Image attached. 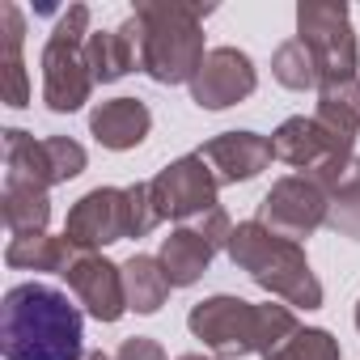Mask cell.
<instances>
[{"mask_svg":"<svg viewBox=\"0 0 360 360\" xmlns=\"http://www.w3.org/2000/svg\"><path fill=\"white\" fill-rule=\"evenodd\" d=\"M127 212H131V238H148L161 225V212L153 204V187L148 183H131L127 187Z\"/></svg>","mask_w":360,"mask_h":360,"instance_id":"27","label":"cell"},{"mask_svg":"<svg viewBox=\"0 0 360 360\" xmlns=\"http://www.w3.org/2000/svg\"><path fill=\"white\" fill-rule=\"evenodd\" d=\"M0 217H5V229L13 238H39L51 225V200L39 187L5 183V195H0Z\"/></svg>","mask_w":360,"mask_h":360,"instance_id":"21","label":"cell"},{"mask_svg":"<svg viewBox=\"0 0 360 360\" xmlns=\"http://www.w3.org/2000/svg\"><path fill=\"white\" fill-rule=\"evenodd\" d=\"M0 352L5 360H85V318L51 284H13L0 305Z\"/></svg>","mask_w":360,"mask_h":360,"instance_id":"1","label":"cell"},{"mask_svg":"<svg viewBox=\"0 0 360 360\" xmlns=\"http://www.w3.org/2000/svg\"><path fill=\"white\" fill-rule=\"evenodd\" d=\"M263 360H339V339L330 330H322V326H297Z\"/></svg>","mask_w":360,"mask_h":360,"instance_id":"25","label":"cell"},{"mask_svg":"<svg viewBox=\"0 0 360 360\" xmlns=\"http://www.w3.org/2000/svg\"><path fill=\"white\" fill-rule=\"evenodd\" d=\"M297 39L314 51L326 81H352L360 64V47L352 34V13L343 0H301L297 5Z\"/></svg>","mask_w":360,"mask_h":360,"instance_id":"6","label":"cell"},{"mask_svg":"<svg viewBox=\"0 0 360 360\" xmlns=\"http://www.w3.org/2000/svg\"><path fill=\"white\" fill-rule=\"evenodd\" d=\"M191 335L217 356V360H246V356H271L301 322L292 305H255L229 292H217L187 314Z\"/></svg>","mask_w":360,"mask_h":360,"instance_id":"3","label":"cell"},{"mask_svg":"<svg viewBox=\"0 0 360 360\" xmlns=\"http://www.w3.org/2000/svg\"><path fill=\"white\" fill-rule=\"evenodd\" d=\"M123 288H127V309L136 314H157L169 297V276L157 263V255H131L123 263Z\"/></svg>","mask_w":360,"mask_h":360,"instance_id":"22","label":"cell"},{"mask_svg":"<svg viewBox=\"0 0 360 360\" xmlns=\"http://www.w3.org/2000/svg\"><path fill=\"white\" fill-rule=\"evenodd\" d=\"M225 255L233 259V267H242L259 288H267L284 305H292V309H318L322 305V284H318L301 242H288L259 221H242V225H233Z\"/></svg>","mask_w":360,"mask_h":360,"instance_id":"4","label":"cell"},{"mask_svg":"<svg viewBox=\"0 0 360 360\" xmlns=\"http://www.w3.org/2000/svg\"><path fill=\"white\" fill-rule=\"evenodd\" d=\"M0 68H5V102L13 110L30 106V81H26V64H22V43H26V22L13 0H0Z\"/></svg>","mask_w":360,"mask_h":360,"instance_id":"19","label":"cell"},{"mask_svg":"<svg viewBox=\"0 0 360 360\" xmlns=\"http://www.w3.org/2000/svg\"><path fill=\"white\" fill-rule=\"evenodd\" d=\"M89 9L72 5L68 13H60L47 47H43V102L56 115H72L89 102L94 94V72L85 60V43H89Z\"/></svg>","mask_w":360,"mask_h":360,"instance_id":"5","label":"cell"},{"mask_svg":"<svg viewBox=\"0 0 360 360\" xmlns=\"http://www.w3.org/2000/svg\"><path fill=\"white\" fill-rule=\"evenodd\" d=\"M212 5L140 0L131 22L140 30V72L157 85H191L204 64V18Z\"/></svg>","mask_w":360,"mask_h":360,"instance_id":"2","label":"cell"},{"mask_svg":"<svg viewBox=\"0 0 360 360\" xmlns=\"http://www.w3.org/2000/svg\"><path fill=\"white\" fill-rule=\"evenodd\" d=\"M148 187H153V204H157L161 221H178V225H187L200 212L217 208V191H221L217 174L208 169V161L200 153L169 161L157 178H148Z\"/></svg>","mask_w":360,"mask_h":360,"instance_id":"8","label":"cell"},{"mask_svg":"<svg viewBox=\"0 0 360 360\" xmlns=\"http://www.w3.org/2000/svg\"><path fill=\"white\" fill-rule=\"evenodd\" d=\"M212 242L200 238L191 225H178L169 238H161V250H157V263L165 267L169 284L174 288H191L195 280H204L208 263H212Z\"/></svg>","mask_w":360,"mask_h":360,"instance_id":"17","label":"cell"},{"mask_svg":"<svg viewBox=\"0 0 360 360\" xmlns=\"http://www.w3.org/2000/svg\"><path fill=\"white\" fill-rule=\"evenodd\" d=\"M259 85L255 60L238 47H212L191 81V102L200 110H229L238 102H246Z\"/></svg>","mask_w":360,"mask_h":360,"instance_id":"10","label":"cell"},{"mask_svg":"<svg viewBox=\"0 0 360 360\" xmlns=\"http://www.w3.org/2000/svg\"><path fill=\"white\" fill-rule=\"evenodd\" d=\"M200 157L208 161L221 187H238V183L259 178L271 165L276 148H271V136H259V131H221L217 140H208L200 148Z\"/></svg>","mask_w":360,"mask_h":360,"instance_id":"13","label":"cell"},{"mask_svg":"<svg viewBox=\"0 0 360 360\" xmlns=\"http://www.w3.org/2000/svg\"><path fill=\"white\" fill-rule=\"evenodd\" d=\"M148 127H153V115L140 98H110V102H98L89 110V136L110 153L140 148Z\"/></svg>","mask_w":360,"mask_h":360,"instance_id":"14","label":"cell"},{"mask_svg":"<svg viewBox=\"0 0 360 360\" xmlns=\"http://www.w3.org/2000/svg\"><path fill=\"white\" fill-rule=\"evenodd\" d=\"M178 360H217V356H200V352H187V356H178Z\"/></svg>","mask_w":360,"mask_h":360,"instance_id":"29","label":"cell"},{"mask_svg":"<svg viewBox=\"0 0 360 360\" xmlns=\"http://www.w3.org/2000/svg\"><path fill=\"white\" fill-rule=\"evenodd\" d=\"M115 360H165V347L157 339L131 335V339H123V347L115 352Z\"/></svg>","mask_w":360,"mask_h":360,"instance_id":"28","label":"cell"},{"mask_svg":"<svg viewBox=\"0 0 360 360\" xmlns=\"http://www.w3.org/2000/svg\"><path fill=\"white\" fill-rule=\"evenodd\" d=\"M0 144H5V183L18 187H39L51 191L56 178H51V161H47V144L34 140L22 127H5L0 131Z\"/></svg>","mask_w":360,"mask_h":360,"instance_id":"18","label":"cell"},{"mask_svg":"<svg viewBox=\"0 0 360 360\" xmlns=\"http://www.w3.org/2000/svg\"><path fill=\"white\" fill-rule=\"evenodd\" d=\"M314 178L326 187V225L352 242H360V157L314 169Z\"/></svg>","mask_w":360,"mask_h":360,"instance_id":"15","label":"cell"},{"mask_svg":"<svg viewBox=\"0 0 360 360\" xmlns=\"http://www.w3.org/2000/svg\"><path fill=\"white\" fill-rule=\"evenodd\" d=\"M64 238L77 250H98V255H102V246L131 238L127 187H94V191H85L72 204L68 221H64Z\"/></svg>","mask_w":360,"mask_h":360,"instance_id":"9","label":"cell"},{"mask_svg":"<svg viewBox=\"0 0 360 360\" xmlns=\"http://www.w3.org/2000/svg\"><path fill=\"white\" fill-rule=\"evenodd\" d=\"M47 144V161H51V178H56V187L60 183H68V178H77L81 169H85V148L77 144V140H68V136H47L43 140Z\"/></svg>","mask_w":360,"mask_h":360,"instance_id":"26","label":"cell"},{"mask_svg":"<svg viewBox=\"0 0 360 360\" xmlns=\"http://www.w3.org/2000/svg\"><path fill=\"white\" fill-rule=\"evenodd\" d=\"M356 330H360V301H356Z\"/></svg>","mask_w":360,"mask_h":360,"instance_id":"31","label":"cell"},{"mask_svg":"<svg viewBox=\"0 0 360 360\" xmlns=\"http://www.w3.org/2000/svg\"><path fill=\"white\" fill-rule=\"evenodd\" d=\"M255 221L288 242H305L326 225V187L314 174H288L263 195Z\"/></svg>","mask_w":360,"mask_h":360,"instance_id":"7","label":"cell"},{"mask_svg":"<svg viewBox=\"0 0 360 360\" xmlns=\"http://www.w3.org/2000/svg\"><path fill=\"white\" fill-rule=\"evenodd\" d=\"M72 255H77V246H72L64 233H60V238H51V233L13 238V242L5 246V263L18 267V271H56V276H64L68 263H72Z\"/></svg>","mask_w":360,"mask_h":360,"instance_id":"23","label":"cell"},{"mask_svg":"<svg viewBox=\"0 0 360 360\" xmlns=\"http://www.w3.org/2000/svg\"><path fill=\"white\" fill-rule=\"evenodd\" d=\"M271 148H276V161L297 165L301 174H314L322 165H335V161H347L352 157V144H343L335 131H326L314 115L284 119L271 131Z\"/></svg>","mask_w":360,"mask_h":360,"instance_id":"12","label":"cell"},{"mask_svg":"<svg viewBox=\"0 0 360 360\" xmlns=\"http://www.w3.org/2000/svg\"><path fill=\"white\" fill-rule=\"evenodd\" d=\"M72 297L85 305L89 318L98 322H119L127 314V288H123V263L102 259L98 250H77L68 271H64Z\"/></svg>","mask_w":360,"mask_h":360,"instance_id":"11","label":"cell"},{"mask_svg":"<svg viewBox=\"0 0 360 360\" xmlns=\"http://www.w3.org/2000/svg\"><path fill=\"white\" fill-rule=\"evenodd\" d=\"M85 60L98 85H110L119 77H127L131 68H140V30L127 18L119 30H94L85 43Z\"/></svg>","mask_w":360,"mask_h":360,"instance_id":"16","label":"cell"},{"mask_svg":"<svg viewBox=\"0 0 360 360\" xmlns=\"http://www.w3.org/2000/svg\"><path fill=\"white\" fill-rule=\"evenodd\" d=\"M85 360H110V356H106V352H89Z\"/></svg>","mask_w":360,"mask_h":360,"instance_id":"30","label":"cell"},{"mask_svg":"<svg viewBox=\"0 0 360 360\" xmlns=\"http://www.w3.org/2000/svg\"><path fill=\"white\" fill-rule=\"evenodd\" d=\"M314 119L326 131H335L343 144H356V136H360V77H352V81H326L318 89Z\"/></svg>","mask_w":360,"mask_h":360,"instance_id":"20","label":"cell"},{"mask_svg":"<svg viewBox=\"0 0 360 360\" xmlns=\"http://www.w3.org/2000/svg\"><path fill=\"white\" fill-rule=\"evenodd\" d=\"M271 72H276V81H280L284 89H297V94H305V89H322V68H318L314 51H309L301 39H288V43L276 47V56H271Z\"/></svg>","mask_w":360,"mask_h":360,"instance_id":"24","label":"cell"}]
</instances>
